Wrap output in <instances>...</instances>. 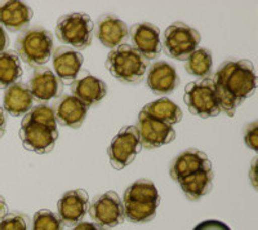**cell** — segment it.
Here are the masks:
<instances>
[{"label": "cell", "instance_id": "cell-19", "mask_svg": "<svg viewBox=\"0 0 258 230\" xmlns=\"http://www.w3.org/2000/svg\"><path fill=\"white\" fill-rule=\"evenodd\" d=\"M212 168V163L206 153L198 149H187L179 154L170 164V177L178 183L179 180L190 176L202 169Z\"/></svg>", "mask_w": 258, "mask_h": 230}, {"label": "cell", "instance_id": "cell-16", "mask_svg": "<svg viewBox=\"0 0 258 230\" xmlns=\"http://www.w3.org/2000/svg\"><path fill=\"white\" fill-rule=\"evenodd\" d=\"M147 87L159 96L169 95L178 88L179 80L176 69L165 61H158L149 68L146 78Z\"/></svg>", "mask_w": 258, "mask_h": 230}, {"label": "cell", "instance_id": "cell-26", "mask_svg": "<svg viewBox=\"0 0 258 230\" xmlns=\"http://www.w3.org/2000/svg\"><path fill=\"white\" fill-rule=\"evenodd\" d=\"M213 66L211 50L207 48H198L187 60H186L185 69L192 77L206 79L209 78Z\"/></svg>", "mask_w": 258, "mask_h": 230}, {"label": "cell", "instance_id": "cell-20", "mask_svg": "<svg viewBox=\"0 0 258 230\" xmlns=\"http://www.w3.org/2000/svg\"><path fill=\"white\" fill-rule=\"evenodd\" d=\"M96 36L107 48H117L125 44L129 38L128 26L123 20L114 15H105L98 20L96 26Z\"/></svg>", "mask_w": 258, "mask_h": 230}, {"label": "cell", "instance_id": "cell-27", "mask_svg": "<svg viewBox=\"0 0 258 230\" xmlns=\"http://www.w3.org/2000/svg\"><path fill=\"white\" fill-rule=\"evenodd\" d=\"M22 121L32 122V123H38L41 126L50 128V130H57V122L54 117V111L48 105H38V106L32 107Z\"/></svg>", "mask_w": 258, "mask_h": 230}, {"label": "cell", "instance_id": "cell-30", "mask_svg": "<svg viewBox=\"0 0 258 230\" xmlns=\"http://www.w3.org/2000/svg\"><path fill=\"white\" fill-rule=\"evenodd\" d=\"M244 141L246 146L252 150H258V122L254 121L249 123L244 130Z\"/></svg>", "mask_w": 258, "mask_h": 230}, {"label": "cell", "instance_id": "cell-23", "mask_svg": "<svg viewBox=\"0 0 258 230\" xmlns=\"http://www.w3.org/2000/svg\"><path fill=\"white\" fill-rule=\"evenodd\" d=\"M178 184L190 201H199L212 190L213 171L212 168L202 169L179 180Z\"/></svg>", "mask_w": 258, "mask_h": 230}, {"label": "cell", "instance_id": "cell-35", "mask_svg": "<svg viewBox=\"0 0 258 230\" xmlns=\"http://www.w3.org/2000/svg\"><path fill=\"white\" fill-rule=\"evenodd\" d=\"M0 127L6 128V114L2 107H0Z\"/></svg>", "mask_w": 258, "mask_h": 230}, {"label": "cell", "instance_id": "cell-4", "mask_svg": "<svg viewBox=\"0 0 258 230\" xmlns=\"http://www.w3.org/2000/svg\"><path fill=\"white\" fill-rule=\"evenodd\" d=\"M18 57L30 68H43L53 52V35L41 26H32L21 34L16 41Z\"/></svg>", "mask_w": 258, "mask_h": 230}, {"label": "cell", "instance_id": "cell-37", "mask_svg": "<svg viewBox=\"0 0 258 230\" xmlns=\"http://www.w3.org/2000/svg\"><path fill=\"white\" fill-rule=\"evenodd\" d=\"M4 132H6V128H2V127H0V137H3Z\"/></svg>", "mask_w": 258, "mask_h": 230}, {"label": "cell", "instance_id": "cell-22", "mask_svg": "<svg viewBox=\"0 0 258 230\" xmlns=\"http://www.w3.org/2000/svg\"><path fill=\"white\" fill-rule=\"evenodd\" d=\"M34 98L29 87L25 83H16L6 89L3 98V107L8 114L21 117L31 110Z\"/></svg>", "mask_w": 258, "mask_h": 230}, {"label": "cell", "instance_id": "cell-34", "mask_svg": "<svg viewBox=\"0 0 258 230\" xmlns=\"http://www.w3.org/2000/svg\"><path fill=\"white\" fill-rule=\"evenodd\" d=\"M8 213V207H7L6 201L3 197H0V220Z\"/></svg>", "mask_w": 258, "mask_h": 230}, {"label": "cell", "instance_id": "cell-11", "mask_svg": "<svg viewBox=\"0 0 258 230\" xmlns=\"http://www.w3.org/2000/svg\"><path fill=\"white\" fill-rule=\"evenodd\" d=\"M20 139L25 149L38 154H48L56 146L58 131L32 122L22 121L20 128Z\"/></svg>", "mask_w": 258, "mask_h": 230}, {"label": "cell", "instance_id": "cell-33", "mask_svg": "<svg viewBox=\"0 0 258 230\" xmlns=\"http://www.w3.org/2000/svg\"><path fill=\"white\" fill-rule=\"evenodd\" d=\"M9 44V39L8 35H7L6 30H4L3 26H0V53L6 52L7 47Z\"/></svg>", "mask_w": 258, "mask_h": 230}, {"label": "cell", "instance_id": "cell-31", "mask_svg": "<svg viewBox=\"0 0 258 230\" xmlns=\"http://www.w3.org/2000/svg\"><path fill=\"white\" fill-rule=\"evenodd\" d=\"M192 230H231L226 224L218 220H207L200 222L199 225L194 227Z\"/></svg>", "mask_w": 258, "mask_h": 230}, {"label": "cell", "instance_id": "cell-36", "mask_svg": "<svg viewBox=\"0 0 258 230\" xmlns=\"http://www.w3.org/2000/svg\"><path fill=\"white\" fill-rule=\"evenodd\" d=\"M255 159H257V158H254V160H253L252 171H250V176H252V181L253 184H254V186H255Z\"/></svg>", "mask_w": 258, "mask_h": 230}, {"label": "cell", "instance_id": "cell-21", "mask_svg": "<svg viewBox=\"0 0 258 230\" xmlns=\"http://www.w3.org/2000/svg\"><path fill=\"white\" fill-rule=\"evenodd\" d=\"M32 9L22 2L0 3V26L16 33L26 29L31 21Z\"/></svg>", "mask_w": 258, "mask_h": 230}, {"label": "cell", "instance_id": "cell-14", "mask_svg": "<svg viewBox=\"0 0 258 230\" xmlns=\"http://www.w3.org/2000/svg\"><path fill=\"white\" fill-rule=\"evenodd\" d=\"M71 93L82 101L85 106L93 107L101 102L107 95V84L100 78L84 71L71 83Z\"/></svg>", "mask_w": 258, "mask_h": 230}, {"label": "cell", "instance_id": "cell-25", "mask_svg": "<svg viewBox=\"0 0 258 230\" xmlns=\"http://www.w3.org/2000/svg\"><path fill=\"white\" fill-rule=\"evenodd\" d=\"M24 71L18 54L15 50H6L0 53V89L8 88L18 83Z\"/></svg>", "mask_w": 258, "mask_h": 230}, {"label": "cell", "instance_id": "cell-18", "mask_svg": "<svg viewBox=\"0 0 258 230\" xmlns=\"http://www.w3.org/2000/svg\"><path fill=\"white\" fill-rule=\"evenodd\" d=\"M30 92L36 101H49L59 97L63 86L49 68H38L29 80Z\"/></svg>", "mask_w": 258, "mask_h": 230}, {"label": "cell", "instance_id": "cell-5", "mask_svg": "<svg viewBox=\"0 0 258 230\" xmlns=\"http://www.w3.org/2000/svg\"><path fill=\"white\" fill-rule=\"evenodd\" d=\"M93 22L85 13H68L58 18L56 35L61 43L75 49H85L92 43Z\"/></svg>", "mask_w": 258, "mask_h": 230}, {"label": "cell", "instance_id": "cell-9", "mask_svg": "<svg viewBox=\"0 0 258 230\" xmlns=\"http://www.w3.org/2000/svg\"><path fill=\"white\" fill-rule=\"evenodd\" d=\"M88 212L93 224L105 229H112L125 221L123 202L117 193L112 190L94 198Z\"/></svg>", "mask_w": 258, "mask_h": 230}, {"label": "cell", "instance_id": "cell-29", "mask_svg": "<svg viewBox=\"0 0 258 230\" xmlns=\"http://www.w3.org/2000/svg\"><path fill=\"white\" fill-rule=\"evenodd\" d=\"M0 230H31V221L24 213H7L0 220Z\"/></svg>", "mask_w": 258, "mask_h": 230}, {"label": "cell", "instance_id": "cell-7", "mask_svg": "<svg viewBox=\"0 0 258 230\" xmlns=\"http://www.w3.org/2000/svg\"><path fill=\"white\" fill-rule=\"evenodd\" d=\"M200 34L198 30L183 22H174L165 30L163 47L170 59L186 61L198 49Z\"/></svg>", "mask_w": 258, "mask_h": 230}, {"label": "cell", "instance_id": "cell-2", "mask_svg": "<svg viewBox=\"0 0 258 230\" xmlns=\"http://www.w3.org/2000/svg\"><path fill=\"white\" fill-rule=\"evenodd\" d=\"M121 202L126 220L136 224H144L155 217L160 204V195L153 181L140 179L126 188Z\"/></svg>", "mask_w": 258, "mask_h": 230}, {"label": "cell", "instance_id": "cell-10", "mask_svg": "<svg viewBox=\"0 0 258 230\" xmlns=\"http://www.w3.org/2000/svg\"><path fill=\"white\" fill-rule=\"evenodd\" d=\"M136 128L140 135L142 148L147 150H154V149L170 144L174 141L177 136L173 126L156 121L142 111L138 114Z\"/></svg>", "mask_w": 258, "mask_h": 230}, {"label": "cell", "instance_id": "cell-3", "mask_svg": "<svg viewBox=\"0 0 258 230\" xmlns=\"http://www.w3.org/2000/svg\"><path fill=\"white\" fill-rule=\"evenodd\" d=\"M149 61L129 44H121L112 49L106 60V68L119 82L137 84L149 69Z\"/></svg>", "mask_w": 258, "mask_h": 230}, {"label": "cell", "instance_id": "cell-13", "mask_svg": "<svg viewBox=\"0 0 258 230\" xmlns=\"http://www.w3.org/2000/svg\"><path fill=\"white\" fill-rule=\"evenodd\" d=\"M58 217L63 225H78L87 215L89 208V197L83 189L69 190L61 197L57 204Z\"/></svg>", "mask_w": 258, "mask_h": 230}, {"label": "cell", "instance_id": "cell-32", "mask_svg": "<svg viewBox=\"0 0 258 230\" xmlns=\"http://www.w3.org/2000/svg\"><path fill=\"white\" fill-rule=\"evenodd\" d=\"M70 230H106L105 227H101L93 222H79L75 227Z\"/></svg>", "mask_w": 258, "mask_h": 230}, {"label": "cell", "instance_id": "cell-12", "mask_svg": "<svg viewBox=\"0 0 258 230\" xmlns=\"http://www.w3.org/2000/svg\"><path fill=\"white\" fill-rule=\"evenodd\" d=\"M129 31V38L132 40V47L147 61L155 60L161 53L160 30L158 26L149 22L133 25Z\"/></svg>", "mask_w": 258, "mask_h": 230}, {"label": "cell", "instance_id": "cell-17", "mask_svg": "<svg viewBox=\"0 0 258 230\" xmlns=\"http://www.w3.org/2000/svg\"><path fill=\"white\" fill-rule=\"evenodd\" d=\"M56 122L64 127L77 130L84 123L88 107L73 95H63L53 105Z\"/></svg>", "mask_w": 258, "mask_h": 230}, {"label": "cell", "instance_id": "cell-1", "mask_svg": "<svg viewBox=\"0 0 258 230\" xmlns=\"http://www.w3.org/2000/svg\"><path fill=\"white\" fill-rule=\"evenodd\" d=\"M221 111L234 117L236 109L254 93L257 77L249 60L226 61L212 77Z\"/></svg>", "mask_w": 258, "mask_h": 230}, {"label": "cell", "instance_id": "cell-6", "mask_svg": "<svg viewBox=\"0 0 258 230\" xmlns=\"http://www.w3.org/2000/svg\"><path fill=\"white\" fill-rule=\"evenodd\" d=\"M185 103L188 111L200 118H213L221 112L212 78L188 83L185 88Z\"/></svg>", "mask_w": 258, "mask_h": 230}, {"label": "cell", "instance_id": "cell-8", "mask_svg": "<svg viewBox=\"0 0 258 230\" xmlns=\"http://www.w3.org/2000/svg\"><path fill=\"white\" fill-rule=\"evenodd\" d=\"M142 150V144L136 126H128L119 131L107 149L110 163L115 169L128 167Z\"/></svg>", "mask_w": 258, "mask_h": 230}, {"label": "cell", "instance_id": "cell-24", "mask_svg": "<svg viewBox=\"0 0 258 230\" xmlns=\"http://www.w3.org/2000/svg\"><path fill=\"white\" fill-rule=\"evenodd\" d=\"M141 111L151 117V118L163 122L165 124H169V126L179 123L183 118L181 107L167 97L159 98V100L147 103Z\"/></svg>", "mask_w": 258, "mask_h": 230}, {"label": "cell", "instance_id": "cell-15", "mask_svg": "<svg viewBox=\"0 0 258 230\" xmlns=\"http://www.w3.org/2000/svg\"><path fill=\"white\" fill-rule=\"evenodd\" d=\"M83 62L84 59L78 50L70 47H59L53 53V73L62 84H71L80 74Z\"/></svg>", "mask_w": 258, "mask_h": 230}, {"label": "cell", "instance_id": "cell-28", "mask_svg": "<svg viewBox=\"0 0 258 230\" xmlns=\"http://www.w3.org/2000/svg\"><path fill=\"white\" fill-rule=\"evenodd\" d=\"M64 225L58 215L49 210H40L34 215L31 230H63Z\"/></svg>", "mask_w": 258, "mask_h": 230}]
</instances>
